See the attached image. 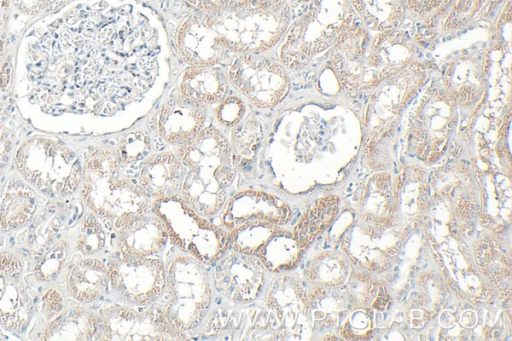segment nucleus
<instances>
[{
  "mask_svg": "<svg viewBox=\"0 0 512 341\" xmlns=\"http://www.w3.org/2000/svg\"><path fill=\"white\" fill-rule=\"evenodd\" d=\"M177 157L185 167L180 196L200 215L220 213L235 177L230 143L215 127H204L180 144Z\"/></svg>",
  "mask_w": 512,
  "mask_h": 341,
  "instance_id": "obj_1",
  "label": "nucleus"
},
{
  "mask_svg": "<svg viewBox=\"0 0 512 341\" xmlns=\"http://www.w3.org/2000/svg\"><path fill=\"white\" fill-rule=\"evenodd\" d=\"M118 151L99 149L86 164L82 195L96 215L112 222L114 229L129 216L151 208V200L122 171Z\"/></svg>",
  "mask_w": 512,
  "mask_h": 341,
  "instance_id": "obj_2",
  "label": "nucleus"
},
{
  "mask_svg": "<svg viewBox=\"0 0 512 341\" xmlns=\"http://www.w3.org/2000/svg\"><path fill=\"white\" fill-rule=\"evenodd\" d=\"M209 14L228 50L236 53L258 54L270 49L289 22L284 0H251L225 10H210Z\"/></svg>",
  "mask_w": 512,
  "mask_h": 341,
  "instance_id": "obj_3",
  "label": "nucleus"
},
{
  "mask_svg": "<svg viewBox=\"0 0 512 341\" xmlns=\"http://www.w3.org/2000/svg\"><path fill=\"white\" fill-rule=\"evenodd\" d=\"M155 304L176 328L186 333L197 328L212 304L207 265L185 253L175 256L168 264L165 288Z\"/></svg>",
  "mask_w": 512,
  "mask_h": 341,
  "instance_id": "obj_4",
  "label": "nucleus"
},
{
  "mask_svg": "<svg viewBox=\"0 0 512 341\" xmlns=\"http://www.w3.org/2000/svg\"><path fill=\"white\" fill-rule=\"evenodd\" d=\"M151 209L164 222L170 242L182 253L212 266L228 251V231L197 213L180 195L153 200Z\"/></svg>",
  "mask_w": 512,
  "mask_h": 341,
  "instance_id": "obj_5",
  "label": "nucleus"
},
{
  "mask_svg": "<svg viewBox=\"0 0 512 341\" xmlns=\"http://www.w3.org/2000/svg\"><path fill=\"white\" fill-rule=\"evenodd\" d=\"M95 339L111 341H180L186 332L176 328L154 303L149 306L113 304L97 315Z\"/></svg>",
  "mask_w": 512,
  "mask_h": 341,
  "instance_id": "obj_6",
  "label": "nucleus"
},
{
  "mask_svg": "<svg viewBox=\"0 0 512 341\" xmlns=\"http://www.w3.org/2000/svg\"><path fill=\"white\" fill-rule=\"evenodd\" d=\"M106 267L111 289L128 306L152 305L164 291L166 268L158 258H138L116 250Z\"/></svg>",
  "mask_w": 512,
  "mask_h": 341,
  "instance_id": "obj_7",
  "label": "nucleus"
},
{
  "mask_svg": "<svg viewBox=\"0 0 512 341\" xmlns=\"http://www.w3.org/2000/svg\"><path fill=\"white\" fill-rule=\"evenodd\" d=\"M229 81L255 106L272 107L287 94L284 68L256 53H237L227 67Z\"/></svg>",
  "mask_w": 512,
  "mask_h": 341,
  "instance_id": "obj_8",
  "label": "nucleus"
},
{
  "mask_svg": "<svg viewBox=\"0 0 512 341\" xmlns=\"http://www.w3.org/2000/svg\"><path fill=\"white\" fill-rule=\"evenodd\" d=\"M203 328L202 336L229 341L276 339L268 322L265 306L252 303L223 304L216 307Z\"/></svg>",
  "mask_w": 512,
  "mask_h": 341,
  "instance_id": "obj_9",
  "label": "nucleus"
},
{
  "mask_svg": "<svg viewBox=\"0 0 512 341\" xmlns=\"http://www.w3.org/2000/svg\"><path fill=\"white\" fill-rule=\"evenodd\" d=\"M213 266V286L228 302L248 304L261 294L265 268L257 256L231 250Z\"/></svg>",
  "mask_w": 512,
  "mask_h": 341,
  "instance_id": "obj_10",
  "label": "nucleus"
},
{
  "mask_svg": "<svg viewBox=\"0 0 512 341\" xmlns=\"http://www.w3.org/2000/svg\"><path fill=\"white\" fill-rule=\"evenodd\" d=\"M290 207L280 198L260 190H242L227 198L220 211V225L230 231L248 221L286 224L291 218Z\"/></svg>",
  "mask_w": 512,
  "mask_h": 341,
  "instance_id": "obj_11",
  "label": "nucleus"
},
{
  "mask_svg": "<svg viewBox=\"0 0 512 341\" xmlns=\"http://www.w3.org/2000/svg\"><path fill=\"white\" fill-rule=\"evenodd\" d=\"M177 46L183 59L192 66L214 65L228 51L207 10L191 15L183 23L177 35Z\"/></svg>",
  "mask_w": 512,
  "mask_h": 341,
  "instance_id": "obj_12",
  "label": "nucleus"
},
{
  "mask_svg": "<svg viewBox=\"0 0 512 341\" xmlns=\"http://www.w3.org/2000/svg\"><path fill=\"white\" fill-rule=\"evenodd\" d=\"M206 120L204 104L174 91L163 103L157 118V132L167 143L180 145L196 136Z\"/></svg>",
  "mask_w": 512,
  "mask_h": 341,
  "instance_id": "obj_13",
  "label": "nucleus"
},
{
  "mask_svg": "<svg viewBox=\"0 0 512 341\" xmlns=\"http://www.w3.org/2000/svg\"><path fill=\"white\" fill-rule=\"evenodd\" d=\"M115 231L118 250L138 258L159 254L169 240L164 222L151 208L129 216Z\"/></svg>",
  "mask_w": 512,
  "mask_h": 341,
  "instance_id": "obj_14",
  "label": "nucleus"
},
{
  "mask_svg": "<svg viewBox=\"0 0 512 341\" xmlns=\"http://www.w3.org/2000/svg\"><path fill=\"white\" fill-rule=\"evenodd\" d=\"M184 175L185 167L177 155L160 152L141 161L136 181L153 201L180 195Z\"/></svg>",
  "mask_w": 512,
  "mask_h": 341,
  "instance_id": "obj_15",
  "label": "nucleus"
},
{
  "mask_svg": "<svg viewBox=\"0 0 512 341\" xmlns=\"http://www.w3.org/2000/svg\"><path fill=\"white\" fill-rule=\"evenodd\" d=\"M179 88L182 94L196 102L213 104L227 96L228 81L212 65L191 66L182 74Z\"/></svg>",
  "mask_w": 512,
  "mask_h": 341,
  "instance_id": "obj_16",
  "label": "nucleus"
},
{
  "mask_svg": "<svg viewBox=\"0 0 512 341\" xmlns=\"http://www.w3.org/2000/svg\"><path fill=\"white\" fill-rule=\"evenodd\" d=\"M71 293L82 302H92L102 296L109 285L106 265L98 259H86L71 272Z\"/></svg>",
  "mask_w": 512,
  "mask_h": 341,
  "instance_id": "obj_17",
  "label": "nucleus"
},
{
  "mask_svg": "<svg viewBox=\"0 0 512 341\" xmlns=\"http://www.w3.org/2000/svg\"><path fill=\"white\" fill-rule=\"evenodd\" d=\"M262 139V126L254 116L250 115L232 127L229 143L235 169H243L255 159Z\"/></svg>",
  "mask_w": 512,
  "mask_h": 341,
  "instance_id": "obj_18",
  "label": "nucleus"
},
{
  "mask_svg": "<svg viewBox=\"0 0 512 341\" xmlns=\"http://www.w3.org/2000/svg\"><path fill=\"white\" fill-rule=\"evenodd\" d=\"M301 249L293 235L279 229L256 256L265 270L279 273L292 268L297 263Z\"/></svg>",
  "mask_w": 512,
  "mask_h": 341,
  "instance_id": "obj_19",
  "label": "nucleus"
},
{
  "mask_svg": "<svg viewBox=\"0 0 512 341\" xmlns=\"http://www.w3.org/2000/svg\"><path fill=\"white\" fill-rule=\"evenodd\" d=\"M279 226L265 221H248L228 231L229 248L232 251L257 255Z\"/></svg>",
  "mask_w": 512,
  "mask_h": 341,
  "instance_id": "obj_20",
  "label": "nucleus"
},
{
  "mask_svg": "<svg viewBox=\"0 0 512 341\" xmlns=\"http://www.w3.org/2000/svg\"><path fill=\"white\" fill-rule=\"evenodd\" d=\"M151 149V143L146 134L135 131L121 139L118 154L123 164H132L145 159Z\"/></svg>",
  "mask_w": 512,
  "mask_h": 341,
  "instance_id": "obj_21",
  "label": "nucleus"
},
{
  "mask_svg": "<svg viewBox=\"0 0 512 341\" xmlns=\"http://www.w3.org/2000/svg\"><path fill=\"white\" fill-rule=\"evenodd\" d=\"M244 102L236 96H226L219 102L215 114L217 121L224 127H233L243 119Z\"/></svg>",
  "mask_w": 512,
  "mask_h": 341,
  "instance_id": "obj_22",
  "label": "nucleus"
},
{
  "mask_svg": "<svg viewBox=\"0 0 512 341\" xmlns=\"http://www.w3.org/2000/svg\"><path fill=\"white\" fill-rule=\"evenodd\" d=\"M201 10H225L248 3L251 0H187Z\"/></svg>",
  "mask_w": 512,
  "mask_h": 341,
  "instance_id": "obj_23",
  "label": "nucleus"
},
{
  "mask_svg": "<svg viewBox=\"0 0 512 341\" xmlns=\"http://www.w3.org/2000/svg\"><path fill=\"white\" fill-rule=\"evenodd\" d=\"M7 159H8V157H7V156H4L3 161H4V162H6V161H7Z\"/></svg>",
  "mask_w": 512,
  "mask_h": 341,
  "instance_id": "obj_24",
  "label": "nucleus"
}]
</instances>
